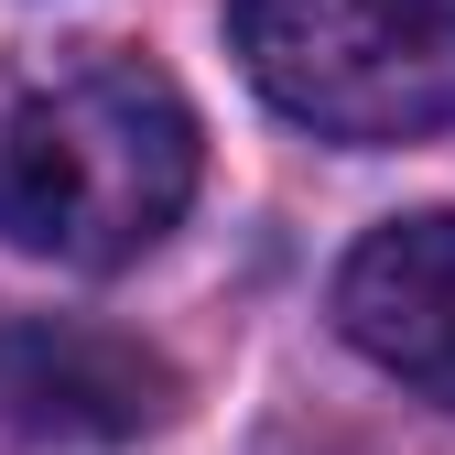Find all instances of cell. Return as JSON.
Returning <instances> with one entry per match:
<instances>
[{"instance_id":"obj_1","label":"cell","mask_w":455,"mask_h":455,"mask_svg":"<svg viewBox=\"0 0 455 455\" xmlns=\"http://www.w3.org/2000/svg\"><path fill=\"white\" fill-rule=\"evenodd\" d=\"M196 196V108L108 44L0 66V239L66 271L141 260Z\"/></svg>"},{"instance_id":"obj_2","label":"cell","mask_w":455,"mask_h":455,"mask_svg":"<svg viewBox=\"0 0 455 455\" xmlns=\"http://www.w3.org/2000/svg\"><path fill=\"white\" fill-rule=\"evenodd\" d=\"M250 87L325 141L455 131V0H228Z\"/></svg>"},{"instance_id":"obj_3","label":"cell","mask_w":455,"mask_h":455,"mask_svg":"<svg viewBox=\"0 0 455 455\" xmlns=\"http://www.w3.org/2000/svg\"><path fill=\"white\" fill-rule=\"evenodd\" d=\"M336 325L369 369L455 412V206L369 228L336 271Z\"/></svg>"},{"instance_id":"obj_4","label":"cell","mask_w":455,"mask_h":455,"mask_svg":"<svg viewBox=\"0 0 455 455\" xmlns=\"http://www.w3.org/2000/svg\"><path fill=\"white\" fill-rule=\"evenodd\" d=\"M174 412V369L108 325H0V434H141Z\"/></svg>"}]
</instances>
